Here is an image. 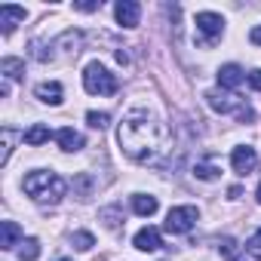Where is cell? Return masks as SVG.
Returning a JSON list of instances; mask_svg holds the SVG:
<instances>
[{
	"label": "cell",
	"mask_w": 261,
	"mask_h": 261,
	"mask_svg": "<svg viewBox=\"0 0 261 261\" xmlns=\"http://www.w3.org/2000/svg\"><path fill=\"white\" fill-rule=\"evenodd\" d=\"M166 139H169V129L151 108H129L117 129V142L123 154L136 163H154L163 154Z\"/></svg>",
	"instance_id": "1"
},
{
	"label": "cell",
	"mask_w": 261,
	"mask_h": 261,
	"mask_svg": "<svg viewBox=\"0 0 261 261\" xmlns=\"http://www.w3.org/2000/svg\"><path fill=\"white\" fill-rule=\"evenodd\" d=\"M65 191H68V185H65V178L56 175V172H28V175H25V194H28L31 200H37V203L56 206V203L65 197Z\"/></svg>",
	"instance_id": "2"
},
{
	"label": "cell",
	"mask_w": 261,
	"mask_h": 261,
	"mask_svg": "<svg viewBox=\"0 0 261 261\" xmlns=\"http://www.w3.org/2000/svg\"><path fill=\"white\" fill-rule=\"evenodd\" d=\"M206 101H209L212 111H218V114H233L240 123H252V120H255V111H252L240 95H233V92L212 89V92H206Z\"/></svg>",
	"instance_id": "3"
},
{
	"label": "cell",
	"mask_w": 261,
	"mask_h": 261,
	"mask_svg": "<svg viewBox=\"0 0 261 261\" xmlns=\"http://www.w3.org/2000/svg\"><path fill=\"white\" fill-rule=\"evenodd\" d=\"M117 77L101 65V62H89L86 68H83V89L89 92V95H114L117 92Z\"/></svg>",
	"instance_id": "4"
},
{
	"label": "cell",
	"mask_w": 261,
	"mask_h": 261,
	"mask_svg": "<svg viewBox=\"0 0 261 261\" xmlns=\"http://www.w3.org/2000/svg\"><path fill=\"white\" fill-rule=\"evenodd\" d=\"M224 34V19L218 13H197V43L215 46V40Z\"/></svg>",
	"instance_id": "5"
},
{
	"label": "cell",
	"mask_w": 261,
	"mask_h": 261,
	"mask_svg": "<svg viewBox=\"0 0 261 261\" xmlns=\"http://www.w3.org/2000/svg\"><path fill=\"white\" fill-rule=\"evenodd\" d=\"M197 218H200L197 206H175V209H169L163 227H166L169 233H188V230L197 224Z\"/></svg>",
	"instance_id": "6"
},
{
	"label": "cell",
	"mask_w": 261,
	"mask_h": 261,
	"mask_svg": "<svg viewBox=\"0 0 261 261\" xmlns=\"http://www.w3.org/2000/svg\"><path fill=\"white\" fill-rule=\"evenodd\" d=\"M230 163H233V169H237L240 175H249V172L258 166V154H255V148H249V145H240V148H233V154H230Z\"/></svg>",
	"instance_id": "7"
},
{
	"label": "cell",
	"mask_w": 261,
	"mask_h": 261,
	"mask_svg": "<svg viewBox=\"0 0 261 261\" xmlns=\"http://www.w3.org/2000/svg\"><path fill=\"white\" fill-rule=\"evenodd\" d=\"M114 16L123 28H136L139 25V16H142V7L136 4V0H120V4L114 7Z\"/></svg>",
	"instance_id": "8"
},
{
	"label": "cell",
	"mask_w": 261,
	"mask_h": 261,
	"mask_svg": "<svg viewBox=\"0 0 261 261\" xmlns=\"http://www.w3.org/2000/svg\"><path fill=\"white\" fill-rule=\"evenodd\" d=\"M28 13H25V7H13V4H4L0 7V31L4 34H13V28H16V22H22Z\"/></svg>",
	"instance_id": "9"
},
{
	"label": "cell",
	"mask_w": 261,
	"mask_h": 261,
	"mask_svg": "<svg viewBox=\"0 0 261 261\" xmlns=\"http://www.w3.org/2000/svg\"><path fill=\"white\" fill-rule=\"evenodd\" d=\"M136 249H142V252H157L160 246H163V240H160V230L157 227H142L139 233H136Z\"/></svg>",
	"instance_id": "10"
},
{
	"label": "cell",
	"mask_w": 261,
	"mask_h": 261,
	"mask_svg": "<svg viewBox=\"0 0 261 261\" xmlns=\"http://www.w3.org/2000/svg\"><path fill=\"white\" fill-rule=\"evenodd\" d=\"M243 80H246V74H243L240 65H224V68H218V86H221V89H237Z\"/></svg>",
	"instance_id": "11"
},
{
	"label": "cell",
	"mask_w": 261,
	"mask_h": 261,
	"mask_svg": "<svg viewBox=\"0 0 261 261\" xmlns=\"http://www.w3.org/2000/svg\"><path fill=\"white\" fill-rule=\"evenodd\" d=\"M56 142H59V148L62 151H80L83 145H86V139L80 136V133H74V129L71 126H65V129H59V133H56Z\"/></svg>",
	"instance_id": "12"
},
{
	"label": "cell",
	"mask_w": 261,
	"mask_h": 261,
	"mask_svg": "<svg viewBox=\"0 0 261 261\" xmlns=\"http://www.w3.org/2000/svg\"><path fill=\"white\" fill-rule=\"evenodd\" d=\"M62 83L59 80H49V83H40L37 89H34V95L40 98V101H46V105H62Z\"/></svg>",
	"instance_id": "13"
},
{
	"label": "cell",
	"mask_w": 261,
	"mask_h": 261,
	"mask_svg": "<svg viewBox=\"0 0 261 261\" xmlns=\"http://www.w3.org/2000/svg\"><path fill=\"white\" fill-rule=\"evenodd\" d=\"M19 237H22V230H19V224L16 221H4L0 224V249H16L19 246Z\"/></svg>",
	"instance_id": "14"
},
{
	"label": "cell",
	"mask_w": 261,
	"mask_h": 261,
	"mask_svg": "<svg viewBox=\"0 0 261 261\" xmlns=\"http://www.w3.org/2000/svg\"><path fill=\"white\" fill-rule=\"evenodd\" d=\"M194 175H197L200 181H215V178L221 175V166H218L215 160H200V163L194 166Z\"/></svg>",
	"instance_id": "15"
},
{
	"label": "cell",
	"mask_w": 261,
	"mask_h": 261,
	"mask_svg": "<svg viewBox=\"0 0 261 261\" xmlns=\"http://www.w3.org/2000/svg\"><path fill=\"white\" fill-rule=\"evenodd\" d=\"M0 74H4V80H22L25 62L22 59H4V62H0Z\"/></svg>",
	"instance_id": "16"
},
{
	"label": "cell",
	"mask_w": 261,
	"mask_h": 261,
	"mask_svg": "<svg viewBox=\"0 0 261 261\" xmlns=\"http://www.w3.org/2000/svg\"><path fill=\"white\" fill-rule=\"evenodd\" d=\"M49 136H53V133H49L43 123H34L28 133H25V142H28L31 148H40V145H46V142H49Z\"/></svg>",
	"instance_id": "17"
},
{
	"label": "cell",
	"mask_w": 261,
	"mask_h": 261,
	"mask_svg": "<svg viewBox=\"0 0 261 261\" xmlns=\"http://www.w3.org/2000/svg\"><path fill=\"white\" fill-rule=\"evenodd\" d=\"M133 209L139 212V215H154L157 212V197H148V194H136L133 197Z\"/></svg>",
	"instance_id": "18"
},
{
	"label": "cell",
	"mask_w": 261,
	"mask_h": 261,
	"mask_svg": "<svg viewBox=\"0 0 261 261\" xmlns=\"http://www.w3.org/2000/svg\"><path fill=\"white\" fill-rule=\"evenodd\" d=\"M19 258H22V261H37V258H40V243H37L34 237L22 240V243H19Z\"/></svg>",
	"instance_id": "19"
},
{
	"label": "cell",
	"mask_w": 261,
	"mask_h": 261,
	"mask_svg": "<svg viewBox=\"0 0 261 261\" xmlns=\"http://www.w3.org/2000/svg\"><path fill=\"white\" fill-rule=\"evenodd\" d=\"M221 255H224V261H246V252L240 249V243L237 240H221Z\"/></svg>",
	"instance_id": "20"
},
{
	"label": "cell",
	"mask_w": 261,
	"mask_h": 261,
	"mask_svg": "<svg viewBox=\"0 0 261 261\" xmlns=\"http://www.w3.org/2000/svg\"><path fill=\"white\" fill-rule=\"evenodd\" d=\"M71 243H74V249H80V252H89V249L95 246V237H92L89 230H77V233L71 237Z\"/></svg>",
	"instance_id": "21"
},
{
	"label": "cell",
	"mask_w": 261,
	"mask_h": 261,
	"mask_svg": "<svg viewBox=\"0 0 261 261\" xmlns=\"http://www.w3.org/2000/svg\"><path fill=\"white\" fill-rule=\"evenodd\" d=\"M13 139H16V133L7 126V129H4V154H0V163H4V166L10 163V154H13Z\"/></svg>",
	"instance_id": "22"
},
{
	"label": "cell",
	"mask_w": 261,
	"mask_h": 261,
	"mask_svg": "<svg viewBox=\"0 0 261 261\" xmlns=\"http://www.w3.org/2000/svg\"><path fill=\"white\" fill-rule=\"evenodd\" d=\"M101 218L108 221V227H111V230H117V227H120V221H123L117 206H111V209H101Z\"/></svg>",
	"instance_id": "23"
},
{
	"label": "cell",
	"mask_w": 261,
	"mask_h": 261,
	"mask_svg": "<svg viewBox=\"0 0 261 261\" xmlns=\"http://www.w3.org/2000/svg\"><path fill=\"white\" fill-rule=\"evenodd\" d=\"M86 120H89V126H92V129H105L111 117H108L105 111H101V114H98V111H89V114H86Z\"/></svg>",
	"instance_id": "24"
},
{
	"label": "cell",
	"mask_w": 261,
	"mask_h": 261,
	"mask_svg": "<svg viewBox=\"0 0 261 261\" xmlns=\"http://www.w3.org/2000/svg\"><path fill=\"white\" fill-rule=\"evenodd\" d=\"M74 188H77V191L86 197V194L92 191V178H89V175H77V178H74Z\"/></svg>",
	"instance_id": "25"
},
{
	"label": "cell",
	"mask_w": 261,
	"mask_h": 261,
	"mask_svg": "<svg viewBox=\"0 0 261 261\" xmlns=\"http://www.w3.org/2000/svg\"><path fill=\"white\" fill-rule=\"evenodd\" d=\"M246 249H249V252H252L255 258H261V227H258V233H255V237L249 240V246H246Z\"/></svg>",
	"instance_id": "26"
},
{
	"label": "cell",
	"mask_w": 261,
	"mask_h": 261,
	"mask_svg": "<svg viewBox=\"0 0 261 261\" xmlns=\"http://www.w3.org/2000/svg\"><path fill=\"white\" fill-rule=\"evenodd\" d=\"M246 80H249V86H252L255 92H261V71H249Z\"/></svg>",
	"instance_id": "27"
},
{
	"label": "cell",
	"mask_w": 261,
	"mask_h": 261,
	"mask_svg": "<svg viewBox=\"0 0 261 261\" xmlns=\"http://www.w3.org/2000/svg\"><path fill=\"white\" fill-rule=\"evenodd\" d=\"M101 4H74V10H80V13H95Z\"/></svg>",
	"instance_id": "28"
},
{
	"label": "cell",
	"mask_w": 261,
	"mask_h": 261,
	"mask_svg": "<svg viewBox=\"0 0 261 261\" xmlns=\"http://www.w3.org/2000/svg\"><path fill=\"white\" fill-rule=\"evenodd\" d=\"M249 40H252L255 46H261V25H255V28H252V34H249Z\"/></svg>",
	"instance_id": "29"
},
{
	"label": "cell",
	"mask_w": 261,
	"mask_h": 261,
	"mask_svg": "<svg viewBox=\"0 0 261 261\" xmlns=\"http://www.w3.org/2000/svg\"><path fill=\"white\" fill-rule=\"evenodd\" d=\"M117 62H120V65H129V56H126V53L120 49V53H117Z\"/></svg>",
	"instance_id": "30"
},
{
	"label": "cell",
	"mask_w": 261,
	"mask_h": 261,
	"mask_svg": "<svg viewBox=\"0 0 261 261\" xmlns=\"http://www.w3.org/2000/svg\"><path fill=\"white\" fill-rule=\"evenodd\" d=\"M258 203H261V185H258Z\"/></svg>",
	"instance_id": "31"
},
{
	"label": "cell",
	"mask_w": 261,
	"mask_h": 261,
	"mask_svg": "<svg viewBox=\"0 0 261 261\" xmlns=\"http://www.w3.org/2000/svg\"><path fill=\"white\" fill-rule=\"evenodd\" d=\"M59 261H71V258H59Z\"/></svg>",
	"instance_id": "32"
}]
</instances>
